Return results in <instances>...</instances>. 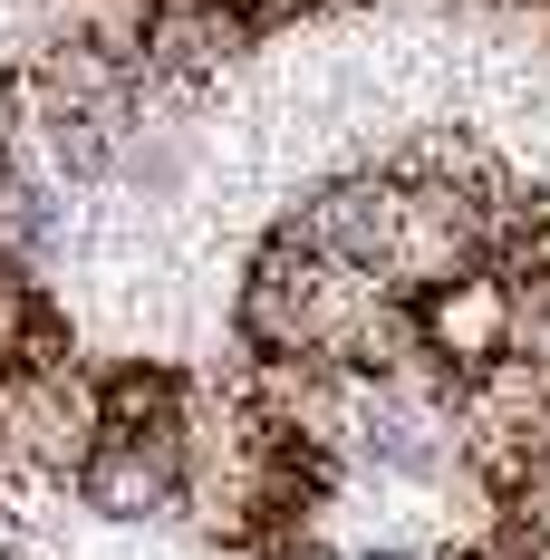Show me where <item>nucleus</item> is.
<instances>
[{
  "mask_svg": "<svg viewBox=\"0 0 550 560\" xmlns=\"http://www.w3.org/2000/svg\"><path fill=\"white\" fill-rule=\"evenodd\" d=\"M416 338L454 377H483L502 358H522V290H512V271L483 261V271H454L435 290H416Z\"/></svg>",
  "mask_w": 550,
  "mask_h": 560,
  "instance_id": "obj_1",
  "label": "nucleus"
},
{
  "mask_svg": "<svg viewBox=\"0 0 550 560\" xmlns=\"http://www.w3.org/2000/svg\"><path fill=\"white\" fill-rule=\"evenodd\" d=\"M78 503L107 512V522H165V512H184V445L107 435V445L78 464Z\"/></svg>",
  "mask_w": 550,
  "mask_h": 560,
  "instance_id": "obj_2",
  "label": "nucleus"
}]
</instances>
